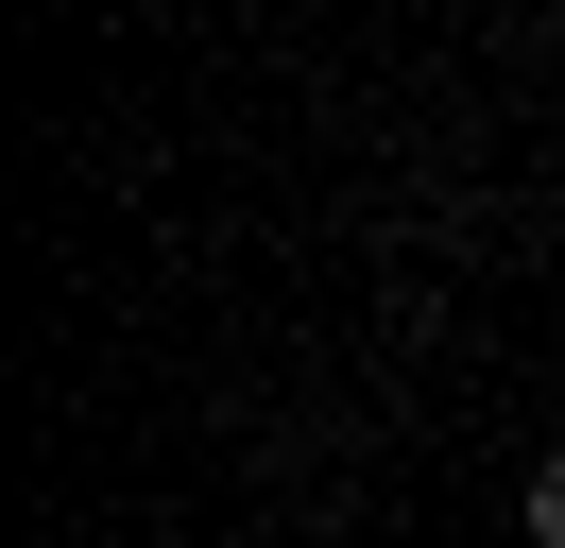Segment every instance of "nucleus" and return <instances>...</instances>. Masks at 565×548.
Masks as SVG:
<instances>
[{"mask_svg": "<svg viewBox=\"0 0 565 548\" xmlns=\"http://www.w3.org/2000/svg\"><path fill=\"white\" fill-rule=\"evenodd\" d=\"M531 548H565V463H548V479H531Z\"/></svg>", "mask_w": 565, "mask_h": 548, "instance_id": "obj_1", "label": "nucleus"}]
</instances>
